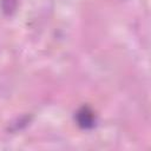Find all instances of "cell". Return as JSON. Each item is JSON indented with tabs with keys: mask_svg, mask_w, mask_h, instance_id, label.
Instances as JSON below:
<instances>
[{
	"mask_svg": "<svg viewBox=\"0 0 151 151\" xmlns=\"http://www.w3.org/2000/svg\"><path fill=\"white\" fill-rule=\"evenodd\" d=\"M76 119H77L78 125H79L81 129H85V130L92 129V127L96 125V117H94V113H93V111H92L88 106H83V107H80V109L77 111Z\"/></svg>",
	"mask_w": 151,
	"mask_h": 151,
	"instance_id": "1",
	"label": "cell"
},
{
	"mask_svg": "<svg viewBox=\"0 0 151 151\" xmlns=\"http://www.w3.org/2000/svg\"><path fill=\"white\" fill-rule=\"evenodd\" d=\"M2 12L6 14H12L15 12L18 6V0H0Z\"/></svg>",
	"mask_w": 151,
	"mask_h": 151,
	"instance_id": "2",
	"label": "cell"
}]
</instances>
